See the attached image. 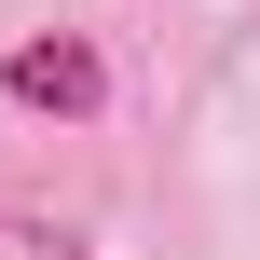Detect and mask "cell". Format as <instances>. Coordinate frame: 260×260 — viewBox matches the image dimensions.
I'll list each match as a JSON object with an SVG mask.
<instances>
[{"instance_id":"obj_1","label":"cell","mask_w":260,"mask_h":260,"mask_svg":"<svg viewBox=\"0 0 260 260\" xmlns=\"http://www.w3.org/2000/svg\"><path fill=\"white\" fill-rule=\"evenodd\" d=\"M0 96H14V110H96L110 69H96V41H27V55L0 69Z\"/></svg>"},{"instance_id":"obj_2","label":"cell","mask_w":260,"mask_h":260,"mask_svg":"<svg viewBox=\"0 0 260 260\" xmlns=\"http://www.w3.org/2000/svg\"><path fill=\"white\" fill-rule=\"evenodd\" d=\"M0 260H82L69 219H27V206H0Z\"/></svg>"}]
</instances>
